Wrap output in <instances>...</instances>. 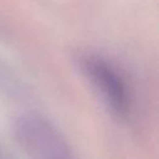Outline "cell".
<instances>
[{
	"label": "cell",
	"instance_id": "1",
	"mask_svg": "<svg viewBox=\"0 0 159 159\" xmlns=\"http://www.w3.org/2000/svg\"><path fill=\"white\" fill-rule=\"evenodd\" d=\"M84 67L89 77L106 96L111 107L118 114L124 116L129 109V98L127 87L117 71L101 58H87Z\"/></svg>",
	"mask_w": 159,
	"mask_h": 159
}]
</instances>
